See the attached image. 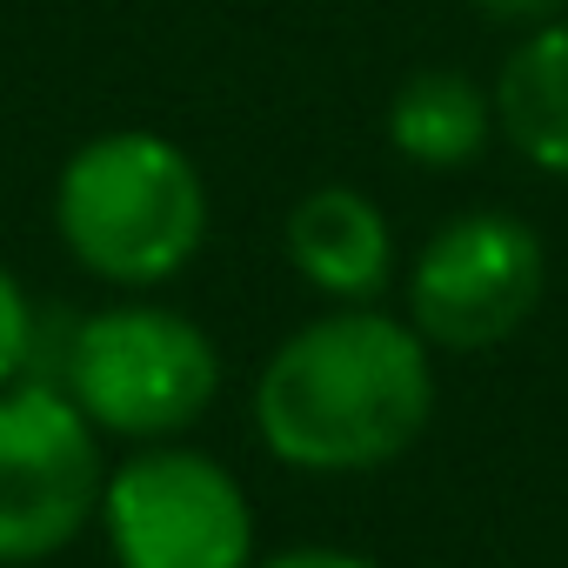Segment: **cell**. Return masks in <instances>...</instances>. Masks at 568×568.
Wrapping results in <instances>:
<instances>
[{
  "label": "cell",
  "instance_id": "cell-1",
  "mask_svg": "<svg viewBox=\"0 0 568 568\" xmlns=\"http://www.w3.org/2000/svg\"><path fill=\"white\" fill-rule=\"evenodd\" d=\"M435 415V362L408 315L335 302L302 322L254 375V428L274 462L308 475H362L422 442Z\"/></svg>",
  "mask_w": 568,
  "mask_h": 568
},
{
  "label": "cell",
  "instance_id": "cell-2",
  "mask_svg": "<svg viewBox=\"0 0 568 568\" xmlns=\"http://www.w3.org/2000/svg\"><path fill=\"white\" fill-rule=\"evenodd\" d=\"M214 201L201 161L154 128H108L61 161L54 234L108 288H161L207 241Z\"/></svg>",
  "mask_w": 568,
  "mask_h": 568
},
{
  "label": "cell",
  "instance_id": "cell-3",
  "mask_svg": "<svg viewBox=\"0 0 568 568\" xmlns=\"http://www.w3.org/2000/svg\"><path fill=\"white\" fill-rule=\"evenodd\" d=\"M54 382L101 435L174 442L221 395V348L181 308L121 302L68 322L54 348Z\"/></svg>",
  "mask_w": 568,
  "mask_h": 568
},
{
  "label": "cell",
  "instance_id": "cell-4",
  "mask_svg": "<svg viewBox=\"0 0 568 568\" xmlns=\"http://www.w3.org/2000/svg\"><path fill=\"white\" fill-rule=\"evenodd\" d=\"M541 295H548V247L508 207H468L442 221L415 247L402 281L408 328L448 355L501 348L508 335L528 328Z\"/></svg>",
  "mask_w": 568,
  "mask_h": 568
},
{
  "label": "cell",
  "instance_id": "cell-5",
  "mask_svg": "<svg viewBox=\"0 0 568 568\" xmlns=\"http://www.w3.org/2000/svg\"><path fill=\"white\" fill-rule=\"evenodd\" d=\"M101 528L121 568H254L247 488L181 442H141L108 468Z\"/></svg>",
  "mask_w": 568,
  "mask_h": 568
},
{
  "label": "cell",
  "instance_id": "cell-6",
  "mask_svg": "<svg viewBox=\"0 0 568 568\" xmlns=\"http://www.w3.org/2000/svg\"><path fill=\"white\" fill-rule=\"evenodd\" d=\"M101 428L61 382L0 388V561H48L101 515Z\"/></svg>",
  "mask_w": 568,
  "mask_h": 568
},
{
  "label": "cell",
  "instance_id": "cell-7",
  "mask_svg": "<svg viewBox=\"0 0 568 568\" xmlns=\"http://www.w3.org/2000/svg\"><path fill=\"white\" fill-rule=\"evenodd\" d=\"M281 247H288V267L322 302H375L395 281V227H388L382 201L348 181L308 187L288 207Z\"/></svg>",
  "mask_w": 568,
  "mask_h": 568
},
{
  "label": "cell",
  "instance_id": "cell-8",
  "mask_svg": "<svg viewBox=\"0 0 568 568\" xmlns=\"http://www.w3.org/2000/svg\"><path fill=\"white\" fill-rule=\"evenodd\" d=\"M488 94H495V141H508L535 174L568 181V14L515 34Z\"/></svg>",
  "mask_w": 568,
  "mask_h": 568
},
{
  "label": "cell",
  "instance_id": "cell-9",
  "mask_svg": "<svg viewBox=\"0 0 568 568\" xmlns=\"http://www.w3.org/2000/svg\"><path fill=\"white\" fill-rule=\"evenodd\" d=\"M495 141V94L468 68H415L388 94V148L408 168L455 174Z\"/></svg>",
  "mask_w": 568,
  "mask_h": 568
},
{
  "label": "cell",
  "instance_id": "cell-10",
  "mask_svg": "<svg viewBox=\"0 0 568 568\" xmlns=\"http://www.w3.org/2000/svg\"><path fill=\"white\" fill-rule=\"evenodd\" d=\"M48 382V315L21 288L14 267H0V388Z\"/></svg>",
  "mask_w": 568,
  "mask_h": 568
},
{
  "label": "cell",
  "instance_id": "cell-11",
  "mask_svg": "<svg viewBox=\"0 0 568 568\" xmlns=\"http://www.w3.org/2000/svg\"><path fill=\"white\" fill-rule=\"evenodd\" d=\"M468 8H475L481 21H495V28L528 34V28H541V21H561L568 0H468Z\"/></svg>",
  "mask_w": 568,
  "mask_h": 568
},
{
  "label": "cell",
  "instance_id": "cell-12",
  "mask_svg": "<svg viewBox=\"0 0 568 568\" xmlns=\"http://www.w3.org/2000/svg\"><path fill=\"white\" fill-rule=\"evenodd\" d=\"M254 568H375L368 555H348V548H281Z\"/></svg>",
  "mask_w": 568,
  "mask_h": 568
}]
</instances>
